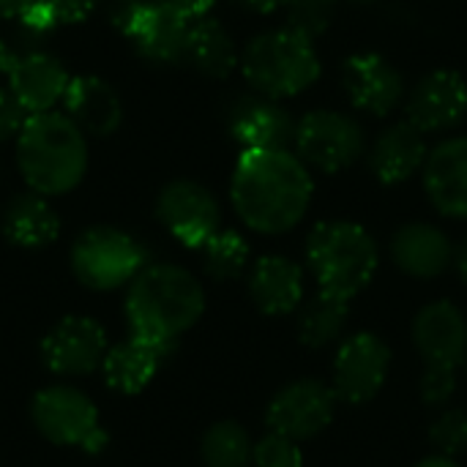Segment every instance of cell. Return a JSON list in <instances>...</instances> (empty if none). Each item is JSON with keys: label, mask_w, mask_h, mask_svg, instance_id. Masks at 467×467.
I'll return each mask as SVG.
<instances>
[{"label": "cell", "mask_w": 467, "mask_h": 467, "mask_svg": "<svg viewBox=\"0 0 467 467\" xmlns=\"http://www.w3.org/2000/svg\"><path fill=\"white\" fill-rule=\"evenodd\" d=\"M172 350L175 348H164V345H153L140 337H129L126 342L107 348V356L99 369L104 372V380L112 391L131 397V394H140L148 389V383L156 378V372L161 369L164 358Z\"/></svg>", "instance_id": "7402d4cb"}, {"label": "cell", "mask_w": 467, "mask_h": 467, "mask_svg": "<svg viewBox=\"0 0 467 467\" xmlns=\"http://www.w3.org/2000/svg\"><path fill=\"white\" fill-rule=\"evenodd\" d=\"M296 156L320 172H342L353 167L364 150H367V137L364 129L356 118L337 112V109H315L306 112L296 123Z\"/></svg>", "instance_id": "ba28073f"}, {"label": "cell", "mask_w": 467, "mask_h": 467, "mask_svg": "<svg viewBox=\"0 0 467 467\" xmlns=\"http://www.w3.org/2000/svg\"><path fill=\"white\" fill-rule=\"evenodd\" d=\"M424 189L449 219H467V137H451L432 148L424 161Z\"/></svg>", "instance_id": "ac0fdd59"}, {"label": "cell", "mask_w": 467, "mask_h": 467, "mask_svg": "<svg viewBox=\"0 0 467 467\" xmlns=\"http://www.w3.org/2000/svg\"><path fill=\"white\" fill-rule=\"evenodd\" d=\"M27 120H30V112L14 96V90L11 88H0V142L16 140Z\"/></svg>", "instance_id": "836d02e7"}, {"label": "cell", "mask_w": 467, "mask_h": 467, "mask_svg": "<svg viewBox=\"0 0 467 467\" xmlns=\"http://www.w3.org/2000/svg\"><path fill=\"white\" fill-rule=\"evenodd\" d=\"M465 361H467V358H465Z\"/></svg>", "instance_id": "ee69618b"}, {"label": "cell", "mask_w": 467, "mask_h": 467, "mask_svg": "<svg viewBox=\"0 0 467 467\" xmlns=\"http://www.w3.org/2000/svg\"><path fill=\"white\" fill-rule=\"evenodd\" d=\"M451 254L449 235L430 222L402 224L391 238V260L413 279H438L451 265Z\"/></svg>", "instance_id": "ffe728a7"}, {"label": "cell", "mask_w": 467, "mask_h": 467, "mask_svg": "<svg viewBox=\"0 0 467 467\" xmlns=\"http://www.w3.org/2000/svg\"><path fill=\"white\" fill-rule=\"evenodd\" d=\"M153 0H109L107 5V19L112 22V27L118 33H123L129 38V33L134 30V25L142 19V14L148 11Z\"/></svg>", "instance_id": "e575fe53"}, {"label": "cell", "mask_w": 467, "mask_h": 467, "mask_svg": "<svg viewBox=\"0 0 467 467\" xmlns=\"http://www.w3.org/2000/svg\"><path fill=\"white\" fill-rule=\"evenodd\" d=\"M306 263L320 293L353 301L375 276L380 252L369 230L356 222H320L306 238Z\"/></svg>", "instance_id": "277c9868"}, {"label": "cell", "mask_w": 467, "mask_h": 467, "mask_svg": "<svg viewBox=\"0 0 467 467\" xmlns=\"http://www.w3.org/2000/svg\"><path fill=\"white\" fill-rule=\"evenodd\" d=\"M238 3L244 8L254 11V14H274V11H279V8L287 5V0H238Z\"/></svg>", "instance_id": "f35d334b"}, {"label": "cell", "mask_w": 467, "mask_h": 467, "mask_svg": "<svg viewBox=\"0 0 467 467\" xmlns=\"http://www.w3.org/2000/svg\"><path fill=\"white\" fill-rule=\"evenodd\" d=\"M337 394L323 380H296L285 386L265 410V424L271 432L285 435L296 443L317 438L337 413Z\"/></svg>", "instance_id": "8fae6325"}, {"label": "cell", "mask_w": 467, "mask_h": 467, "mask_svg": "<svg viewBox=\"0 0 467 467\" xmlns=\"http://www.w3.org/2000/svg\"><path fill=\"white\" fill-rule=\"evenodd\" d=\"M145 265H148L145 246L134 235L118 227H107V224L88 227L71 244V271L77 282L85 285L88 290H99V293L118 290L129 285Z\"/></svg>", "instance_id": "8992f818"}, {"label": "cell", "mask_w": 467, "mask_h": 467, "mask_svg": "<svg viewBox=\"0 0 467 467\" xmlns=\"http://www.w3.org/2000/svg\"><path fill=\"white\" fill-rule=\"evenodd\" d=\"M153 3H159V5H164V8H170V11L186 16V19L205 16L208 8L213 5V0H153Z\"/></svg>", "instance_id": "8d00e7d4"}, {"label": "cell", "mask_w": 467, "mask_h": 467, "mask_svg": "<svg viewBox=\"0 0 467 467\" xmlns=\"http://www.w3.org/2000/svg\"><path fill=\"white\" fill-rule=\"evenodd\" d=\"M5 74H8V88L30 115L52 112L63 101L66 88L71 82L66 66L41 47L11 52Z\"/></svg>", "instance_id": "5bb4252c"}, {"label": "cell", "mask_w": 467, "mask_h": 467, "mask_svg": "<svg viewBox=\"0 0 467 467\" xmlns=\"http://www.w3.org/2000/svg\"><path fill=\"white\" fill-rule=\"evenodd\" d=\"M451 263H454V268H457V274H460V279L467 282V238L454 249V254H451Z\"/></svg>", "instance_id": "ab89813d"}, {"label": "cell", "mask_w": 467, "mask_h": 467, "mask_svg": "<svg viewBox=\"0 0 467 467\" xmlns=\"http://www.w3.org/2000/svg\"><path fill=\"white\" fill-rule=\"evenodd\" d=\"M339 0H287L285 14H287V27L309 41L323 36L334 16H337Z\"/></svg>", "instance_id": "f546056e"}, {"label": "cell", "mask_w": 467, "mask_h": 467, "mask_svg": "<svg viewBox=\"0 0 467 467\" xmlns=\"http://www.w3.org/2000/svg\"><path fill=\"white\" fill-rule=\"evenodd\" d=\"M342 85L350 104L375 118L397 109L405 96L402 74L383 55L375 52H358L348 57L342 68Z\"/></svg>", "instance_id": "2e32d148"}, {"label": "cell", "mask_w": 467, "mask_h": 467, "mask_svg": "<svg viewBox=\"0 0 467 467\" xmlns=\"http://www.w3.org/2000/svg\"><path fill=\"white\" fill-rule=\"evenodd\" d=\"M3 235L8 244L19 249L49 246L60 235L57 211L49 205L44 194H36V192L16 194L3 213Z\"/></svg>", "instance_id": "484cf974"}, {"label": "cell", "mask_w": 467, "mask_h": 467, "mask_svg": "<svg viewBox=\"0 0 467 467\" xmlns=\"http://www.w3.org/2000/svg\"><path fill=\"white\" fill-rule=\"evenodd\" d=\"M430 441L438 449V454L454 460L467 454V410L462 408L443 410L430 427Z\"/></svg>", "instance_id": "4dcf8cb0"}, {"label": "cell", "mask_w": 467, "mask_h": 467, "mask_svg": "<svg viewBox=\"0 0 467 467\" xmlns=\"http://www.w3.org/2000/svg\"><path fill=\"white\" fill-rule=\"evenodd\" d=\"M252 438L238 421L213 424L200 443L202 467H252Z\"/></svg>", "instance_id": "83f0119b"}, {"label": "cell", "mask_w": 467, "mask_h": 467, "mask_svg": "<svg viewBox=\"0 0 467 467\" xmlns=\"http://www.w3.org/2000/svg\"><path fill=\"white\" fill-rule=\"evenodd\" d=\"M60 107L85 137H109L123 123V101L118 90L93 74L71 77Z\"/></svg>", "instance_id": "e0dca14e"}, {"label": "cell", "mask_w": 467, "mask_h": 467, "mask_svg": "<svg viewBox=\"0 0 467 467\" xmlns=\"http://www.w3.org/2000/svg\"><path fill=\"white\" fill-rule=\"evenodd\" d=\"M246 82L265 99H290L312 88L320 77V57L309 38L290 27L254 36L238 60Z\"/></svg>", "instance_id": "5b68a950"}, {"label": "cell", "mask_w": 467, "mask_h": 467, "mask_svg": "<svg viewBox=\"0 0 467 467\" xmlns=\"http://www.w3.org/2000/svg\"><path fill=\"white\" fill-rule=\"evenodd\" d=\"M41 3L55 14L57 22H79L99 5V0H41Z\"/></svg>", "instance_id": "d590c367"}, {"label": "cell", "mask_w": 467, "mask_h": 467, "mask_svg": "<svg viewBox=\"0 0 467 467\" xmlns=\"http://www.w3.org/2000/svg\"><path fill=\"white\" fill-rule=\"evenodd\" d=\"M350 3H364L367 5V3H375V0H350Z\"/></svg>", "instance_id": "7bdbcfd3"}, {"label": "cell", "mask_w": 467, "mask_h": 467, "mask_svg": "<svg viewBox=\"0 0 467 467\" xmlns=\"http://www.w3.org/2000/svg\"><path fill=\"white\" fill-rule=\"evenodd\" d=\"M252 465L254 467H304V454L296 441L268 432L263 441L252 449Z\"/></svg>", "instance_id": "1f68e13d"}, {"label": "cell", "mask_w": 467, "mask_h": 467, "mask_svg": "<svg viewBox=\"0 0 467 467\" xmlns=\"http://www.w3.org/2000/svg\"><path fill=\"white\" fill-rule=\"evenodd\" d=\"M189 25H192V19L175 14L159 3H150L148 11L142 14V19L129 33V41L150 63H164V66L183 63Z\"/></svg>", "instance_id": "cb8c5ba5"}, {"label": "cell", "mask_w": 467, "mask_h": 467, "mask_svg": "<svg viewBox=\"0 0 467 467\" xmlns=\"http://www.w3.org/2000/svg\"><path fill=\"white\" fill-rule=\"evenodd\" d=\"M33 3L36 0H0V19L16 22V19H22L30 11Z\"/></svg>", "instance_id": "74e56055"}, {"label": "cell", "mask_w": 467, "mask_h": 467, "mask_svg": "<svg viewBox=\"0 0 467 467\" xmlns=\"http://www.w3.org/2000/svg\"><path fill=\"white\" fill-rule=\"evenodd\" d=\"M156 219L175 241L189 249H200L213 233H219L222 208L202 183L178 178L159 192Z\"/></svg>", "instance_id": "30bf717a"}, {"label": "cell", "mask_w": 467, "mask_h": 467, "mask_svg": "<svg viewBox=\"0 0 467 467\" xmlns=\"http://www.w3.org/2000/svg\"><path fill=\"white\" fill-rule=\"evenodd\" d=\"M16 167L30 192L44 197L68 194L88 172V137L66 112L30 115L16 137Z\"/></svg>", "instance_id": "3957f363"}, {"label": "cell", "mask_w": 467, "mask_h": 467, "mask_svg": "<svg viewBox=\"0 0 467 467\" xmlns=\"http://www.w3.org/2000/svg\"><path fill=\"white\" fill-rule=\"evenodd\" d=\"M249 296L263 315L282 317L304 301V271L296 260L282 254H265L252 265Z\"/></svg>", "instance_id": "44dd1931"}, {"label": "cell", "mask_w": 467, "mask_h": 467, "mask_svg": "<svg viewBox=\"0 0 467 467\" xmlns=\"http://www.w3.org/2000/svg\"><path fill=\"white\" fill-rule=\"evenodd\" d=\"M413 345L427 367L460 369L467 358V317L451 301H432L413 317Z\"/></svg>", "instance_id": "9a60e30c"}, {"label": "cell", "mask_w": 467, "mask_h": 467, "mask_svg": "<svg viewBox=\"0 0 467 467\" xmlns=\"http://www.w3.org/2000/svg\"><path fill=\"white\" fill-rule=\"evenodd\" d=\"M419 391H421L424 405L443 408L457 394V369L454 367H427Z\"/></svg>", "instance_id": "d6a6232c"}, {"label": "cell", "mask_w": 467, "mask_h": 467, "mask_svg": "<svg viewBox=\"0 0 467 467\" xmlns=\"http://www.w3.org/2000/svg\"><path fill=\"white\" fill-rule=\"evenodd\" d=\"M416 467H462L454 457H446V454H432V457H424Z\"/></svg>", "instance_id": "60d3db41"}, {"label": "cell", "mask_w": 467, "mask_h": 467, "mask_svg": "<svg viewBox=\"0 0 467 467\" xmlns=\"http://www.w3.org/2000/svg\"><path fill=\"white\" fill-rule=\"evenodd\" d=\"M427 153L430 148H427L424 131H419L408 120H400L375 140L369 150V167L380 183L394 186V183H405L408 178H413L424 167Z\"/></svg>", "instance_id": "603a6c76"}, {"label": "cell", "mask_w": 467, "mask_h": 467, "mask_svg": "<svg viewBox=\"0 0 467 467\" xmlns=\"http://www.w3.org/2000/svg\"><path fill=\"white\" fill-rule=\"evenodd\" d=\"M205 312L200 279L172 263H148L126 290V323L131 337L175 348Z\"/></svg>", "instance_id": "7a4b0ae2"}, {"label": "cell", "mask_w": 467, "mask_h": 467, "mask_svg": "<svg viewBox=\"0 0 467 467\" xmlns=\"http://www.w3.org/2000/svg\"><path fill=\"white\" fill-rule=\"evenodd\" d=\"M312 192L309 167L287 148L244 150L230 183L238 219L260 235H285L298 227L312 205Z\"/></svg>", "instance_id": "6da1fadb"}, {"label": "cell", "mask_w": 467, "mask_h": 467, "mask_svg": "<svg viewBox=\"0 0 467 467\" xmlns=\"http://www.w3.org/2000/svg\"><path fill=\"white\" fill-rule=\"evenodd\" d=\"M467 118V82L462 74L438 68L427 74L405 101V120L424 134L446 131Z\"/></svg>", "instance_id": "4fadbf2b"}, {"label": "cell", "mask_w": 467, "mask_h": 467, "mask_svg": "<svg viewBox=\"0 0 467 467\" xmlns=\"http://www.w3.org/2000/svg\"><path fill=\"white\" fill-rule=\"evenodd\" d=\"M202 265L211 279L216 282H230L238 279L246 265H249V244L241 233L235 230H219L213 233L202 246Z\"/></svg>", "instance_id": "f1b7e54d"}, {"label": "cell", "mask_w": 467, "mask_h": 467, "mask_svg": "<svg viewBox=\"0 0 467 467\" xmlns=\"http://www.w3.org/2000/svg\"><path fill=\"white\" fill-rule=\"evenodd\" d=\"M391 369V348L369 331L353 334L345 339L334 358V394L348 405H367L372 402Z\"/></svg>", "instance_id": "9c48e42d"}, {"label": "cell", "mask_w": 467, "mask_h": 467, "mask_svg": "<svg viewBox=\"0 0 467 467\" xmlns=\"http://www.w3.org/2000/svg\"><path fill=\"white\" fill-rule=\"evenodd\" d=\"M107 331L85 315L63 317L41 342L44 367L57 378H82L101 367L107 356Z\"/></svg>", "instance_id": "7c38bea8"}, {"label": "cell", "mask_w": 467, "mask_h": 467, "mask_svg": "<svg viewBox=\"0 0 467 467\" xmlns=\"http://www.w3.org/2000/svg\"><path fill=\"white\" fill-rule=\"evenodd\" d=\"M30 419L38 435L55 446L99 454L109 441L93 400L66 383L41 389L30 402Z\"/></svg>", "instance_id": "52a82bcc"}, {"label": "cell", "mask_w": 467, "mask_h": 467, "mask_svg": "<svg viewBox=\"0 0 467 467\" xmlns=\"http://www.w3.org/2000/svg\"><path fill=\"white\" fill-rule=\"evenodd\" d=\"M8 60H11V49H8V44L0 38V71H5Z\"/></svg>", "instance_id": "b9f144b4"}, {"label": "cell", "mask_w": 467, "mask_h": 467, "mask_svg": "<svg viewBox=\"0 0 467 467\" xmlns=\"http://www.w3.org/2000/svg\"><path fill=\"white\" fill-rule=\"evenodd\" d=\"M348 317H350V301H342L328 293H317L298 312V337L312 350L328 348L345 334Z\"/></svg>", "instance_id": "4316f807"}, {"label": "cell", "mask_w": 467, "mask_h": 467, "mask_svg": "<svg viewBox=\"0 0 467 467\" xmlns=\"http://www.w3.org/2000/svg\"><path fill=\"white\" fill-rule=\"evenodd\" d=\"M238 47L227 27L213 16H197L189 25L183 63L211 79H224L238 68Z\"/></svg>", "instance_id": "d4e9b609"}, {"label": "cell", "mask_w": 467, "mask_h": 467, "mask_svg": "<svg viewBox=\"0 0 467 467\" xmlns=\"http://www.w3.org/2000/svg\"><path fill=\"white\" fill-rule=\"evenodd\" d=\"M230 134L244 150H276L293 142L296 120L279 101L249 96L233 107Z\"/></svg>", "instance_id": "d6986e66"}]
</instances>
